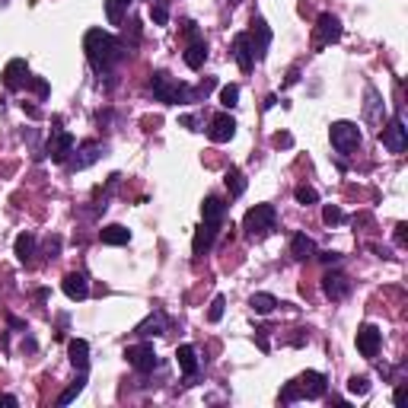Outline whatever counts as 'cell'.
I'll use <instances>...</instances> for the list:
<instances>
[{
    "instance_id": "obj_1",
    "label": "cell",
    "mask_w": 408,
    "mask_h": 408,
    "mask_svg": "<svg viewBox=\"0 0 408 408\" xmlns=\"http://www.w3.org/2000/svg\"><path fill=\"white\" fill-rule=\"evenodd\" d=\"M84 52H86V61L93 64L96 74H109L115 64L128 58V48L121 45L118 38L106 29H90L84 36Z\"/></svg>"
},
{
    "instance_id": "obj_2",
    "label": "cell",
    "mask_w": 408,
    "mask_h": 408,
    "mask_svg": "<svg viewBox=\"0 0 408 408\" xmlns=\"http://www.w3.org/2000/svg\"><path fill=\"white\" fill-rule=\"evenodd\" d=\"M150 93L157 102H166V106H179V102H195V86L179 84L175 77H169L166 70H157L150 77Z\"/></svg>"
},
{
    "instance_id": "obj_3",
    "label": "cell",
    "mask_w": 408,
    "mask_h": 408,
    "mask_svg": "<svg viewBox=\"0 0 408 408\" xmlns=\"http://www.w3.org/2000/svg\"><path fill=\"white\" fill-rule=\"evenodd\" d=\"M274 227H278V211H274L272 204H256L242 217V230H246V236L252 242H262Z\"/></svg>"
},
{
    "instance_id": "obj_4",
    "label": "cell",
    "mask_w": 408,
    "mask_h": 408,
    "mask_svg": "<svg viewBox=\"0 0 408 408\" xmlns=\"http://www.w3.org/2000/svg\"><path fill=\"white\" fill-rule=\"evenodd\" d=\"M329 137H332V147L341 157H351L361 147V128H357L354 121H335L332 128H329Z\"/></svg>"
},
{
    "instance_id": "obj_5",
    "label": "cell",
    "mask_w": 408,
    "mask_h": 408,
    "mask_svg": "<svg viewBox=\"0 0 408 408\" xmlns=\"http://www.w3.org/2000/svg\"><path fill=\"white\" fill-rule=\"evenodd\" d=\"M379 141H383V147L389 153H402L408 147V128L405 121H402V115H395L393 121H386L383 131H379Z\"/></svg>"
},
{
    "instance_id": "obj_6",
    "label": "cell",
    "mask_w": 408,
    "mask_h": 408,
    "mask_svg": "<svg viewBox=\"0 0 408 408\" xmlns=\"http://www.w3.org/2000/svg\"><path fill=\"white\" fill-rule=\"evenodd\" d=\"M125 357H128V363L134 367L137 373H150V370H157V363H159V357H157V351H153L150 341H141V345L125 348Z\"/></svg>"
},
{
    "instance_id": "obj_7",
    "label": "cell",
    "mask_w": 408,
    "mask_h": 408,
    "mask_svg": "<svg viewBox=\"0 0 408 408\" xmlns=\"http://www.w3.org/2000/svg\"><path fill=\"white\" fill-rule=\"evenodd\" d=\"M74 147H77V141L70 131L52 128V134H48V157H52V163H68Z\"/></svg>"
},
{
    "instance_id": "obj_8",
    "label": "cell",
    "mask_w": 408,
    "mask_h": 408,
    "mask_svg": "<svg viewBox=\"0 0 408 408\" xmlns=\"http://www.w3.org/2000/svg\"><path fill=\"white\" fill-rule=\"evenodd\" d=\"M246 38H249V48L256 54V61H262L268 54V48H272V29H268V23L262 16H252V29L246 32Z\"/></svg>"
},
{
    "instance_id": "obj_9",
    "label": "cell",
    "mask_w": 408,
    "mask_h": 408,
    "mask_svg": "<svg viewBox=\"0 0 408 408\" xmlns=\"http://www.w3.org/2000/svg\"><path fill=\"white\" fill-rule=\"evenodd\" d=\"M297 393H300V399H322L325 389H329V383H325V377L319 370H306L300 373V377L294 379Z\"/></svg>"
},
{
    "instance_id": "obj_10",
    "label": "cell",
    "mask_w": 408,
    "mask_h": 408,
    "mask_svg": "<svg viewBox=\"0 0 408 408\" xmlns=\"http://www.w3.org/2000/svg\"><path fill=\"white\" fill-rule=\"evenodd\" d=\"M379 345H383V332H379L377 325H361L357 329V351H361L367 361H373V357L379 354Z\"/></svg>"
},
{
    "instance_id": "obj_11",
    "label": "cell",
    "mask_w": 408,
    "mask_h": 408,
    "mask_svg": "<svg viewBox=\"0 0 408 408\" xmlns=\"http://www.w3.org/2000/svg\"><path fill=\"white\" fill-rule=\"evenodd\" d=\"M341 38V19L332 13H322L316 23V45L325 48V45H335Z\"/></svg>"
},
{
    "instance_id": "obj_12",
    "label": "cell",
    "mask_w": 408,
    "mask_h": 408,
    "mask_svg": "<svg viewBox=\"0 0 408 408\" xmlns=\"http://www.w3.org/2000/svg\"><path fill=\"white\" fill-rule=\"evenodd\" d=\"M29 84V64H26L23 58H13L3 68V86H7L10 93H16V90H23V86Z\"/></svg>"
},
{
    "instance_id": "obj_13",
    "label": "cell",
    "mask_w": 408,
    "mask_h": 408,
    "mask_svg": "<svg viewBox=\"0 0 408 408\" xmlns=\"http://www.w3.org/2000/svg\"><path fill=\"white\" fill-rule=\"evenodd\" d=\"M233 134H236V121H233V115H227V112L214 115L211 125H207V137H211L214 144H227V141H230Z\"/></svg>"
},
{
    "instance_id": "obj_14",
    "label": "cell",
    "mask_w": 408,
    "mask_h": 408,
    "mask_svg": "<svg viewBox=\"0 0 408 408\" xmlns=\"http://www.w3.org/2000/svg\"><path fill=\"white\" fill-rule=\"evenodd\" d=\"M322 294L329 297V300H345V297L351 294V281L341 272H325L322 274Z\"/></svg>"
},
{
    "instance_id": "obj_15",
    "label": "cell",
    "mask_w": 408,
    "mask_h": 408,
    "mask_svg": "<svg viewBox=\"0 0 408 408\" xmlns=\"http://www.w3.org/2000/svg\"><path fill=\"white\" fill-rule=\"evenodd\" d=\"M102 153H106V147H102V144H80V150H77L74 157L68 159L70 173H80V169L93 166L96 159H102Z\"/></svg>"
},
{
    "instance_id": "obj_16",
    "label": "cell",
    "mask_w": 408,
    "mask_h": 408,
    "mask_svg": "<svg viewBox=\"0 0 408 408\" xmlns=\"http://www.w3.org/2000/svg\"><path fill=\"white\" fill-rule=\"evenodd\" d=\"M217 233H220V223H207V220H204L201 227L195 230L191 252H195V256H207V252H211V246H214V240H217Z\"/></svg>"
},
{
    "instance_id": "obj_17",
    "label": "cell",
    "mask_w": 408,
    "mask_h": 408,
    "mask_svg": "<svg viewBox=\"0 0 408 408\" xmlns=\"http://www.w3.org/2000/svg\"><path fill=\"white\" fill-rule=\"evenodd\" d=\"M61 288H64L68 300H74V303H77V300H86V297H90V281H86V274H80V272L64 274Z\"/></svg>"
},
{
    "instance_id": "obj_18",
    "label": "cell",
    "mask_w": 408,
    "mask_h": 408,
    "mask_svg": "<svg viewBox=\"0 0 408 408\" xmlns=\"http://www.w3.org/2000/svg\"><path fill=\"white\" fill-rule=\"evenodd\" d=\"M233 58H236V64H240L242 74H249V70L256 68V54H252V48H249L246 32H240V36L233 38Z\"/></svg>"
},
{
    "instance_id": "obj_19",
    "label": "cell",
    "mask_w": 408,
    "mask_h": 408,
    "mask_svg": "<svg viewBox=\"0 0 408 408\" xmlns=\"http://www.w3.org/2000/svg\"><path fill=\"white\" fill-rule=\"evenodd\" d=\"M227 211H230V204L223 201V198H217V195H207L204 198V204H201V217L207 220V223H223Z\"/></svg>"
},
{
    "instance_id": "obj_20",
    "label": "cell",
    "mask_w": 408,
    "mask_h": 408,
    "mask_svg": "<svg viewBox=\"0 0 408 408\" xmlns=\"http://www.w3.org/2000/svg\"><path fill=\"white\" fill-rule=\"evenodd\" d=\"M68 354H70V363H74L77 373H86V370H90V345H86L84 338H70Z\"/></svg>"
},
{
    "instance_id": "obj_21",
    "label": "cell",
    "mask_w": 408,
    "mask_h": 408,
    "mask_svg": "<svg viewBox=\"0 0 408 408\" xmlns=\"http://www.w3.org/2000/svg\"><path fill=\"white\" fill-rule=\"evenodd\" d=\"M175 363H179V370L185 379H191L198 373V351L191 345H179L175 348Z\"/></svg>"
},
{
    "instance_id": "obj_22",
    "label": "cell",
    "mask_w": 408,
    "mask_h": 408,
    "mask_svg": "<svg viewBox=\"0 0 408 408\" xmlns=\"http://www.w3.org/2000/svg\"><path fill=\"white\" fill-rule=\"evenodd\" d=\"M166 332V313L163 310H153L150 316L144 319V322L134 329V335H141V338H150V335H163Z\"/></svg>"
},
{
    "instance_id": "obj_23",
    "label": "cell",
    "mask_w": 408,
    "mask_h": 408,
    "mask_svg": "<svg viewBox=\"0 0 408 408\" xmlns=\"http://www.w3.org/2000/svg\"><path fill=\"white\" fill-rule=\"evenodd\" d=\"M182 58H185V64H189L191 70H201L204 61H207V42H204V38H191Z\"/></svg>"
},
{
    "instance_id": "obj_24",
    "label": "cell",
    "mask_w": 408,
    "mask_h": 408,
    "mask_svg": "<svg viewBox=\"0 0 408 408\" xmlns=\"http://www.w3.org/2000/svg\"><path fill=\"white\" fill-rule=\"evenodd\" d=\"M99 240L106 242V246H128V242H131V230L121 227V223H109V227L99 230Z\"/></svg>"
},
{
    "instance_id": "obj_25",
    "label": "cell",
    "mask_w": 408,
    "mask_h": 408,
    "mask_svg": "<svg viewBox=\"0 0 408 408\" xmlns=\"http://www.w3.org/2000/svg\"><path fill=\"white\" fill-rule=\"evenodd\" d=\"M290 256H294L297 262H306V258H316V242H313L306 233H297L294 240H290Z\"/></svg>"
},
{
    "instance_id": "obj_26",
    "label": "cell",
    "mask_w": 408,
    "mask_h": 408,
    "mask_svg": "<svg viewBox=\"0 0 408 408\" xmlns=\"http://www.w3.org/2000/svg\"><path fill=\"white\" fill-rule=\"evenodd\" d=\"M367 118L373 121V125H383V118H386V109H383V99H379V93H377V86H367Z\"/></svg>"
},
{
    "instance_id": "obj_27",
    "label": "cell",
    "mask_w": 408,
    "mask_h": 408,
    "mask_svg": "<svg viewBox=\"0 0 408 408\" xmlns=\"http://www.w3.org/2000/svg\"><path fill=\"white\" fill-rule=\"evenodd\" d=\"M131 3H134V0H106V19H109V26H121V23H125V16H128Z\"/></svg>"
},
{
    "instance_id": "obj_28",
    "label": "cell",
    "mask_w": 408,
    "mask_h": 408,
    "mask_svg": "<svg viewBox=\"0 0 408 408\" xmlns=\"http://www.w3.org/2000/svg\"><path fill=\"white\" fill-rule=\"evenodd\" d=\"M13 249H16V258H19V262L29 265L32 256H36V236H32V233H19V236H16V242H13Z\"/></svg>"
},
{
    "instance_id": "obj_29",
    "label": "cell",
    "mask_w": 408,
    "mask_h": 408,
    "mask_svg": "<svg viewBox=\"0 0 408 408\" xmlns=\"http://www.w3.org/2000/svg\"><path fill=\"white\" fill-rule=\"evenodd\" d=\"M249 306H252V313H258V316H268V313H274V306H278V297H272V294H252Z\"/></svg>"
},
{
    "instance_id": "obj_30",
    "label": "cell",
    "mask_w": 408,
    "mask_h": 408,
    "mask_svg": "<svg viewBox=\"0 0 408 408\" xmlns=\"http://www.w3.org/2000/svg\"><path fill=\"white\" fill-rule=\"evenodd\" d=\"M223 182H227V189H230V198H240L242 191H246V175H242L236 166H230V169H227Z\"/></svg>"
},
{
    "instance_id": "obj_31",
    "label": "cell",
    "mask_w": 408,
    "mask_h": 408,
    "mask_svg": "<svg viewBox=\"0 0 408 408\" xmlns=\"http://www.w3.org/2000/svg\"><path fill=\"white\" fill-rule=\"evenodd\" d=\"M84 386H86V373H80V377H77V379H74V383H70V386H68V389H64V393H61V395H58V405H70V402H74V399H77V395L84 393Z\"/></svg>"
},
{
    "instance_id": "obj_32",
    "label": "cell",
    "mask_w": 408,
    "mask_h": 408,
    "mask_svg": "<svg viewBox=\"0 0 408 408\" xmlns=\"http://www.w3.org/2000/svg\"><path fill=\"white\" fill-rule=\"evenodd\" d=\"M150 19H153V26L169 23V0H150Z\"/></svg>"
},
{
    "instance_id": "obj_33",
    "label": "cell",
    "mask_w": 408,
    "mask_h": 408,
    "mask_svg": "<svg viewBox=\"0 0 408 408\" xmlns=\"http://www.w3.org/2000/svg\"><path fill=\"white\" fill-rule=\"evenodd\" d=\"M220 106H223V109H236V106H240V86H236V84L220 86Z\"/></svg>"
},
{
    "instance_id": "obj_34",
    "label": "cell",
    "mask_w": 408,
    "mask_h": 408,
    "mask_svg": "<svg viewBox=\"0 0 408 408\" xmlns=\"http://www.w3.org/2000/svg\"><path fill=\"white\" fill-rule=\"evenodd\" d=\"M322 220L329 223V227H338L341 220H345V211H341L338 204H325V211H322Z\"/></svg>"
},
{
    "instance_id": "obj_35",
    "label": "cell",
    "mask_w": 408,
    "mask_h": 408,
    "mask_svg": "<svg viewBox=\"0 0 408 408\" xmlns=\"http://www.w3.org/2000/svg\"><path fill=\"white\" fill-rule=\"evenodd\" d=\"M348 393L351 395H367L370 393V379L367 377H351L348 379Z\"/></svg>"
},
{
    "instance_id": "obj_36",
    "label": "cell",
    "mask_w": 408,
    "mask_h": 408,
    "mask_svg": "<svg viewBox=\"0 0 408 408\" xmlns=\"http://www.w3.org/2000/svg\"><path fill=\"white\" fill-rule=\"evenodd\" d=\"M294 198H297L300 204H316V201H319V191H316V189H310V185H297Z\"/></svg>"
},
{
    "instance_id": "obj_37",
    "label": "cell",
    "mask_w": 408,
    "mask_h": 408,
    "mask_svg": "<svg viewBox=\"0 0 408 408\" xmlns=\"http://www.w3.org/2000/svg\"><path fill=\"white\" fill-rule=\"evenodd\" d=\"M223 306H227V300H223V297H214L211 310H207V319H211V322H220V319H223Z\"/></svg>"
},
{
    "instance_id": "obj_38",
    "label": "cell",
    "mask_w": 408,
    "mask_h": 408,
    "mask_svg": "<svg viewBox=\"0 0 408 408\" xmlns=\"http://www.w3.org/2000/svg\"><path fill=\"white\" fill-rule=\"evenodd\" d=\"M294 402H300V393H297L294 383H288L281 389V405H294Z\"/></svg>"
},
{
    "instance_id": "obj_39",
    "label": "cell",
    "mask_w": 408,
    "mask_h": 408,
    "mask_svg": "<svg viewBox=\"0 0 408 408\" xmlns=\"http://www.w3.org/2000/svg\"><path fill=\"white\" fill-rule=\"evenodd\" d=\"M26 86H32V90L38 93V99H48V93H52V90H48V84L42 80V77H29V84H26Z\"/></svg>"
},
{
    "instance_id": "obj_40",
    "label": "cell",
    "mask_w": 408,
    "mask_h": 408,
    "mask_svg": "<svg viewBox=\"0 0 408 408\" xmlns=\"http://www.w3.org/2000/svg\"><path fill=\"white\" fill-rule=\"evenodd\" d=\"M274 147H294V137L284 131V134H274Z\"/></svg>"
},
{
    "instance_id": "obj_41",
    "label": "cell",
    "mask_w": 408,
    "mask_h": 408,
    "mask_svg": "<svg viewBox=\"0 0 408 408\" xmlns=\"http://www.w3.org/2000/svg\"><path fill=\"white\" fill-rule=\"evenodd\" d=\"M319 258H322L325 265H338V262H341V256H338V252H322Z\"/></svg>"
},
{
    "instance_id": "obj_42",
    "label": "cell",
    "mask_w": 408,
    "mask_h": 408,
    "mask_svg": "<svg viewBox=\"0 0 408 408\" xmlns=\"http://www.w3.org/2000/svg\"><path fill=\"white\" fill-rule=\"evenodd\" d=\"M0 405H3V408H16V405H19V399H16V395H0Z\"/></svg>"
},
{
    "instance_id": "obj_43",
    "label": "cell",
    "mask_w": 408,
    "mask_h": 408,
    "mask_svg": "<svg viewBox=\"0 0 408 408\" xmlns=\"http://www.w3.org/2000/svg\"><path fill=\"white\" fill-rule=\"evenodd\" d=\"M395 242H399V246H405V223H399V227H395Z\"/></svg>"
},
{
    "instance_id": "obj_44",
    "label": "cell",
    "mask_w": 408,
    "mask_h": 408,
    "mask_svg": "<svg viewBox=\"0 0 408 408\" xmlns=\"http://www.w3.org/2000/svg\"><path fill=\"white\" fill-rule=\"evenodd\" d=\"M256 341H258V348H262V351H268V338H265V335H262V329H256Z\"/></svg>"
},
{
    "instance_id": "obj_45",
    "label": "cell",
    "mask_w": 408,
    "mask_h": 408,
    "mask_svg": "<svg viewBox=\"0 0 408 408\" xmlns=\"http://www.w3.org/2000/svg\"><path fill=\"white\" fill-rule=\"evenodd\" d=\"M297 80H300V70H297V68H294V70H290V74H288V86H294V84H297Z\"/></svg>"
},
{
    "instance_id": "obj_46",
    "label": "cell",
    "mask_w": 408,
    "mask_h": 408,
    "mask_svg": "<svg viewBox=\"0 0 408 408\" xmlns=\"http://www.w3.org/2000/svg\"><path fill=\"white\" fill-rule=\"evenodd\" d=\"M23 112L29 115V118H38V109L36 106H26V102H23Z\"/></svg>"
}]
</instances>
